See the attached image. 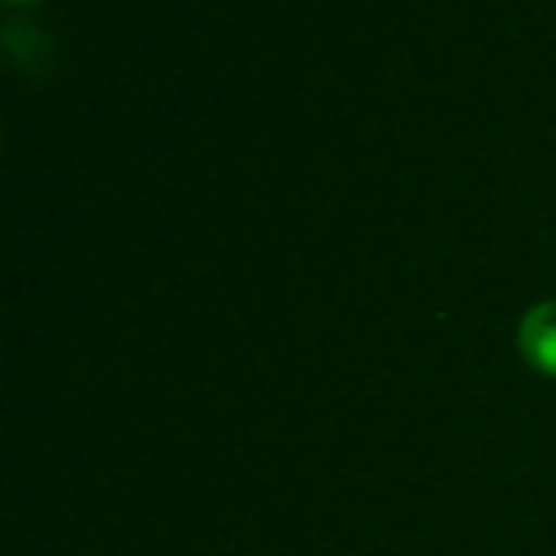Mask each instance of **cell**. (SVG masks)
I'll use <instances>...</instances> for the list:
<instances>
[{
    "label": "cell",
    "mask_w": 556,
    "mask_h": 556,
    "mask_svg": "<svg viewBox=\"0 0 556 556\" xmlns=\"http://www.w3.org/2000/svg\"><path fill=\"white\" fill-rule=\"evenodd\" d=\"M517 348L526 352L530 365H539L543 374L556 378V295L539 300L521 313L517 321Z\"/></svg>",
    "instance_id": "cell-1"
}]
</instances>
